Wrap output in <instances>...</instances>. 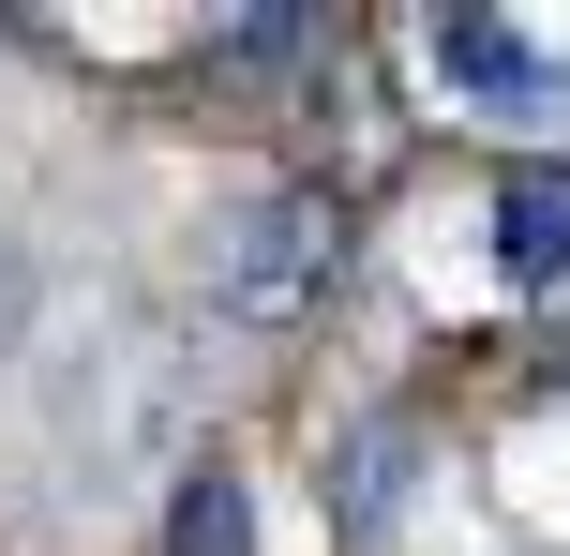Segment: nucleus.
<instances>
[{
  "mask_svg": "<svg viewBox=\"0 0 570 556\" xmlns=\"http://www.w3.org/2000/svg\"><path fill=\"white\" fill-rule=\"evenodd\" d=\"M495 271L511 286H570V166H511L495 181Z\"/></svg>",
  "mask_w": 570,
  "mask_h": 556,
  "instance_id": "3",
  "label": "nucleus"
},
{
  "mask_svg": "<svg viewBox=\"0 0 570 556\" xmlns=\"http://www.w3.org/2000/svg\"><path fill=\"white\" fill-rule=\"evenodd\" d=\"M421 60H435V106H451V120H495V136H570V60H556L525 16H495V0L421 16Z\"/></svg>",
  "mask_w": 570,
  "mask_h": 556,
  "instance_id": "2",
  "label": "nucleus"
},
{
  "mask_svg": "<svg viewBox=\"0 0 570 556\" xmlns=\"http://www.w3.org/2000/svg\"><path fill=\"white\" fill-rule=\"evenodd\" d=\"M166 556H256V481H240V467H180Z\"/></svg>",
  "mask_w": 570,
  "mask_h": 556,
  "instance_id": "4",
  "label": "nucleus"
},
{
  "mask_svg": "<svg viewBox=\"0 0 570 556\" xmlns=\"http://www.w3.org/2000/svg\"><path fill=\"white\" fill-rule=\"evenodd\" d=\"M405 481H421V451L375 421V437H361V467H345V527H391V511H405Z\"/></svg>",
  "mask_w": 570,
  "mask_h": 556,
  "instance_id": "5",
  "label": "nucleus"
},
{
  "mask_svg": "<svg viewBox=\"0 0 570 556\" xmlns=\"http://www.w3.org/2000/svg\"><path fill=\"white\" fill-rule=\"evenodd\" d=\"M30 301H46V271H30V241L0 226V347H16V331H30Z\"/></svg>",
  "mask_w": 570,
  "mask_h": 556,
  "instance_id": "7",
  "label": "nucleus"
},
{
  "mask_svg": "<svg viewBox=\"0 0 570 556\" xmlns=\"http://www.w3.org/2000/svg\"><path fill=\"white\" fill-rule=\"evenodd\" d=\"M345 256H361V226H345L331 181H271V196H240L226 241H210V316L226 331H301L315 301L345 286Z\"/></svg>",
  "mask_w": 570,
  "mask_h": 556,
  "instance_id": "1",
  "label": "nucleus"
},
{
  "mask_svg": "<svg viewBox=\"0 0 570 556\" xmlns=\"http://www.w3.org/2000/svg\"><path fill=\"white\" fill-rule=\"evenodd\" d=\"M301 46H315V16H226L196 60H210V76H256V60H301Z\"/></svg>",
  "mask_w": 570,
  "mask_h": 556,
  "instance_id": "6",
  "label": "nucleus"
}]
</instances>
